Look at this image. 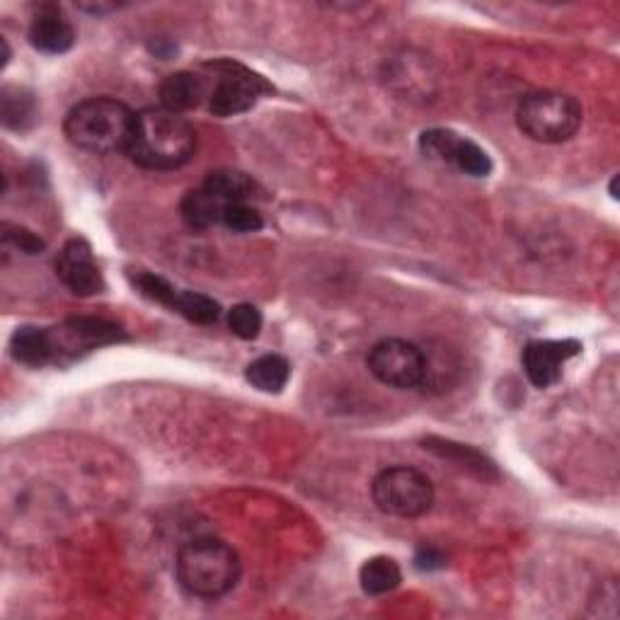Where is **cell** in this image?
<instances>
[{
  "label": "cell",
  "mask_w": 620,
  "mask_h": 620,
  "mask_svg": "<svg viewBox=\"0 0 620 620\" xmlns=\"http://www.w3.org/2000/svg\"><path fill=\"white\" fill-rule=\"evenodd\" d=\"M209 195L217 197L223 204H238V201H250L257 195V183L241 171H213L204 179Z\"/></svg>",
  "instance_id": "5bb4252c"
},
{
  "label": "cell",
  "mask_w": 620,
  "mask_h": 620,
  "mask_svg": "<svg viewBox=\"0 0 620 620\" xmlns=\"http://www.w3.org/2000/svg\"><path fill=\"white\" fill-rule=\"evenodd\" d=\"M177 580L189 594L219 599L241 580V558L219 538H195L177 552Z\"/></svg>",
  "instance_id": "3957f363"
},
{
  "label": "cell",
  "mask_w": 620,
  "mask_h": 620,
  "mask_svg": "<svg viewBox=\"0 0 620 620\" xmlns=\"http://www.w3.org/2000/svg\"><path fill=\"white\" fill-rule=\"evenodd\" d=\"M225 204L219 201L204 187L191 189L185 195L183 204H179V213H183V221L189 225L191 231H207L211 225L221 223Z\"/></svg>",
  "instance_id": "9a60e30c"
},
{
  "label": "cell",
  "mask_w": 620,
  "mask_h": 620,
  "mask_svg": "<svg viewBox=\"0 0 620 620\" xmlns=\"http://www.w3.org/2000/svg\"><path fill=\"white\" fill-rule=\"evenodd\" d=\"M366 366L386 386L408 390L424 383L426 354L412 342L390 337V340L374 344V349L369 352Z\"/></svg>",
  "instance_id": "ba28073f"
},
{
  "label": "cell",
  "mask_w": 620,
  "mask_h": 620,
  "mask_svg": "<svg viewBox=\"0 0 620 620\" xmlns=\"http://www.w3.org/2000/svg\"><path fill=\"white\" fill-rule=\"evenodd\" d=\"M371 498L383 514L398 518L424 516L434 504V484L422 470L393 466L371 482Z\"/></svg>",
  "instance_id": "5b68a950"
},
{
  "label": "cell",
  "mask_w": 620,
  "mask_h": 620,
  "mask_svg": "<svg viewBox=\"0 0 620 620\" xmlns=\"http://www.w3.org/2000/svg\"><path fill=\"white\" fill-rule=\"evenodd\" d=\"M0 109H3V124L8 129L22 131L35 124L37 119V103L32 93H27L25 87L8 85L3 87V97H0Z\"/></svg>",
  "instance_id": "d6986e66"
},
{
  "label": "cell",
  "mask_w": 620,
  "mask_h": 620,
  "mask_svg": "<svg viewBox=\"0 0 620 620\" xmlns=\"http://www.w3.org/2000/svg\"><path fill=\"white\" fill-rule=\"evenodd\" d=\"M30 44L44 54H66L75 44V30L59 5H42L30 25Z\"/></svg>",
  "instance_id": "7c38bea8"
},
{
  "label": "cell",
  "mask_w": 620,
  "mask_h": 620,
  "mask_svg": "<svg viewBox=\"0 0 620 620\" xmlns=\"http://www.w3.org/2000/svg\"><path fill=\"white\" fill-rule=\"evenodd\" d=\"M426 444H430L426 448H432L434 454L451 458V460H458L460 466L480 472L482 478H488V472H494V466L482 454H478L476 448L464 446V444H454V442H438V438H430Z\"/></svg>",
  "instance_id": "44dd1931"
},
{
  "label": "cell",
  "mask_w": 620,
  "mask_h": 620,
  "mask_svg": "<svg viewBox=\"0 0 620 620\" xmlns=\"http://www.w3.org/2000/svg\"><path fill=\"white\" fill-rule=\"evenodd\" d=\"M133 279V286L139 289L141 296L145 299H151L155 303H161V306H167V308H175V301H177V289L171 284V281L163 279V277H157L153 272H137L131 277Z\"/></svg>",
  "instance_id": "7402d4cb"
},
{
  "label": "cell",
  "mask_w": 620,
  "mask_h": 620,
  "mask_svg": "<svg viewBox=\"0 0 620 620\" xmlns=\"http://www.w3.org/2000/svg\"><path fill=\"white\" fill-rule=\"evenodd\" d=\"M10 352H13L15 362L32 369L51 364L47 332H44V328H17L13 340H10Z\"/></svg>",
  "instance_id": "ac0fdd59"
},
{
  "label": "cell",
  "mask_w": 620,
  "mask_h": 620,
  "mask_svg": "<svg viewBox=\"0 0 620 620\" xmlns=\"http://www.w3.org/2000/svg\"><path fill=\"white\" fill-rule=\"evenodd\" d=\"M245 378L262 393H281L291 378V364L281 354H265L247 366Z\"/></svg>",
  "instance_id": "2e32d148"
},
{
  "label": "cell",
  "mask_w": 620,
  "mask_h": 620,
  "mask_svg": "<svg viewBox=\"0 0 620 620\" xmlns=\"http://www.w3.org/2000/svg\"><path fill=\"white\" fill-rule=\"evenodd\" d=\"M420 149L436 163L456 167L470 177H488L492 173V161L476 141L458 137L448 129H430L420 137Z\"/></svg>",
  "instance_id": "9c48e42d"
},
{
  "label": "cell",
  "mask_w": 620,
  "mask_h": 620,
  "mask_svg": "<svg viewBox=\"0 0 620 620\" xmlns=\"http://www.w3.org/2000/svg\"><path fill=\"white\" fill-rule=\"evenodd\" d=\"M204 97H209L207 81L197 73L179 71L161 83V107L175 112V115L197 109Z\"/></svg>",
  "instance_id": "4fadbf2b"
},
{
  "label": "cell",
  "mask_w": 620,
  "mask_h": 620,
  "mask_svg": "<svg viewBox=\"0 0 620 620\" xmlns=\"http://www.w3.org/2000/svg\"><path fill=\"white\" fill-rule=\"evenodd\" d=\"M3 241L5 245H13L15 250L25 253V255H42L44 250H47V243H44L37 233L20 229V225L3 223Z\"/></svg>",
  "instance_id": "d4e9b609"
},
{
  "label": "cell",
  "mask_w": 620,
  "mask_h": 620,
  "mask_svg": "<svg viewBox=\"0 0 620 620\" xmlns=\"http://www.w3.org/2000/svg\"><path fill=\"white\" fill-rule=\"evenodd\" d=\"M197 153V131L191 124L165 107L137 115L127 155L145 171H177Z\"/></svg>",
  "instance_id": "6da1fadb"
},
{
  "label": "cell",
  "mask_w": 620,
  "mask_h": 620,
  "mask_svg": "<svg viewBox=\"0 0 620 620\" xmlns=\"http://www.w3.org/2000/svg\"><path fill=\"white\" fill-rule=\"evenodd\" d=\"M582 105L568 93L540 90L526 95L516 107V124L524 137L538 143H565L580 131Z\"/></svg>",
  "instance_id": "277c9868"
},
{
  "label": "cell",
  "mask_w": 620,
  "mask_h": 620,
  "mask_svg": "<svg viewBox=\"0 0 620 620\" xmlns=\"http://www.w3.org/2000/svg\"><path fill=\"white\" fill-rule=\"evenodd\" d=\"M414 565L426 572L442 570L446 565V558H444V552H438L434 548H420V552H417V558H414Z\"/></svg>",
  "instance_id": "484cf974"
},
{
  "label": "cell",
  "mask_w": 620,
  "mask_h": 620,
  "mask_svg": "<svg viewBox=\"0 0 620 620\" xmlns=\"http://www.w3.org/2000/svg\"><path fill=\"white\" fill-rule=\"evenodd\" d=\"M173 311L197 325H213L221 318L219 303L204 296V293H195V291H179Z\"/></svg>",
  "instance_id": "ffe728a7"
},
{
  "label": "cell",
  "mask_w": 620,
  "mask_h": 620,
  "mask_svg": "<svg viewBox=\"0 0 620 620\" xmlns=\"http://www.w3.org/2000/svg\"><path fill=\"white\" fill-rule=\"evenodd\" d=\"M137 124V112L115 97H87L71 107L63 119V133L75 149L93 155L127 153Z\"/></svg>",
  "instance_id": "7a4b0ae2"
},
{
  "label": "cell",
  "mask_w": 620,
  "mask_h": 620,
  "mask_svg": "<svg viewBox=\"0 0 620 620\" xmlns=\"http://www.w3.org/2000/svg\"><path fill=\"white\" fill-rule=\"evenodd\" d=\"M217 73V85L209 93V109L213 117H235L253 109L262 93H269V85L262 78L247 71L245 66L233 61H217L207 66Z\"/></svg>",
  "instance_id": "52a82bcc"
},
{
  "label": "cell",
  "mask_w": 620,
  "mask_h": 620,
  "mask_svg": "<svg viewBox=\"0 0 620 620\" xmlns=\"http://www.w3.org/2000/svg\"><path fill=\"white\" fill-rule=\"evenodd\" d=\"M582 352L577 340H538L524 349V371L536 388H550L562 378V366Z\"/></svg>",
  "instance_id": "8fae6325"
},
{
  "label": "cell",
  "mask_w": 620,
  "mask_h": 620,
  "mask_svg": "<svg viewBox=\"0 0 620 620\" xmlns=\"http://www.w3.org/2000/svg\"><path fill=\"white\" fill-rule=\"evenodd\" d=\"M56 277L75 296L87 299L105 291V277L100 272L90 245L81 238H73L63 245V250L56 257Z\"/></svg>",
  "instance_id": "30bf717a"
},
{
  "label": "cell",
  "mask_w": 620,
  "mask_h": 620,
  "mask_svg": "<svg viewBox=\"0 0 620 620\" xmlns=\"http://www.w3.org/2000/svg\"><path fill=\"white\" fill-rule=\"evenodd\" d=\"M359 582L369 596H383L393 589H398L402 582V570L393 558L378 555L366 560L362 570H359Z\"/></svg>",
  "instance_id": "e0dca14e"
},
{
  "label": "cell",
  "mask_w": 620,
  "mask_h": 620,
  "mask_svg": "<svg viewBox=\"0 0 620 620\" xmlns=\"http://www.w3.org/2000/svg\"><path fill=\"white\" fill-rule=\"evenodd\" d=\"M221 223L225 229H231L233 233H257L262 229V213L255 207L247 204V201H238V204H225Z\"/></svg>",
  "instance_id": "603a6c76"
},
{
  "label": "cell",
  "mask_w": 620,
  "mask_h": 620,
  "mask_svg": "<svg viewBox=\"0 0 620 620\" xmlns=\"http://www.w3.org/2000/svg\"><path fill=\"white\" fill-rule=\"evenodd\" d=\"M44 332H47L51 364L69 362V359L93 352V349L127 340L117 323L103 318H69L56 328H44Z\"/></svg>",
  "instance_id": "8992f818"
},
{
  "label": "cell",
  "mask_w": 620,
  "mask_h": 620,
  "mask_svg": "<svg viewBox=\"0 0 620 620\" xmlns=\"http://www.w3.org/2000/svg\"><path fill=\"white\" fill-rule=\"evenodd\" d=\"M229 328L241 340H255L259 330H262V313L253 303H238L229 313Z\"/></svg>",
  "instance_id": "cb8c5ba5"
}]
</instances>
